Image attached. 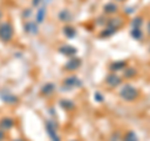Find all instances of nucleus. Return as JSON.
<instances>
[{
    "label": "nucleus",
    "instance_id": "1",
    "mask_svg": "<svg viewBox=\"0 0 150 141\" xmlns=\"http://www.w3.org/2000/svg\"><path fill=\"white\" fill-rule=\"evenodd\" d=\"M138 95H139V92L137 90V87H134L133 85H129V84L124 85L123 87H121V90H120L121 99H124V100H126V101L135 100V99L138 97Z\"/></svg>",
    "mask_w": 150,
    "mask_h": 141
},
{
    "label": "nucleus",
    "instance_id": "2",
    "mask_svg": "<svg viewBox=\"0 0 150 141\" xmlns=\"http://www.w3.org/2000/svg\"><path fill=\"white\" fill-rule=\"evenodd\" d=\"M13 26L10 23H3L0 25V39L3 41H10L13 37Z\"/></svg>",
    "mask_w": 150,
    "mask_h": 141
},
{
    "label": "nucleus",
    "instance_id": "3",
    "mask_svg": "<svg viewBox=\"0 0 150 141\" xmlns=\"http://www.w3.org/2000/svg\"><path fill=\"white\" fill-rule=\"evenodd\" d=\"M46 129H48V134L50 135V137L53 139V141H60L58 135H56V130H55V126L50 123V121H48L46 123Z\"/></svg>",
    "mask_w": 150,
    "mask_h": 141
},
{
    "label": "nucleus",
    "instance_id": "4",
    "mask_svg": "<svg viewBox=\"0 0 150 141\" xmlns=\"http://www.w3.org/2000/svg\"><path fill=\"white\" fill-rule=\"evenodd\" d=\"M60 53L67 55V56H73V55L76 54V49L73 48V46L65 45V46H62V48H60Z\"/></svg>",
    "mask_w": 150,
    "mask_h": 141
},
{
    "label": "nucleus",
    "instance_id": "5",
    "mask_svg": "<svg viewBox=\"0 0 150 141\" xmlns=\"http://www.w3.org/2000/svg\"><path fill=\"white\" fill-rule=\"evenodd\" d=\"M80 64H81L80 59H71V60H69L67 65H65V68L68 70H75L80 66Z\"/></svg>",
    "mask_w": 150,
    "mask_h": 141
},
{
    "label": "nucleus",
    "instance_id": "6",
    "mask_svg": "<svg viewBox=\"0 0 150 141\" xmlns=\"http://www.w3.org/2000/svg\"><path fill=\"white\" fill-rule=\"evenodd\" d=\"M64 84L65 85H68L69 87H75V86H80L81 85V82L79 81L78 78H69V79L65 80Z\"/></svg>",
    "mask_w": 150,
    "mask_h": 141
},
{
    "label": "nucleus",
    "instance_id": "7",
    "mask_svg": "<svg viewBox=\"0 0 150 141\" xmlns=\"http://www.w3.org/2000/svg\"><path fill=\"white\" fill-rule=\"evenodd\" d=\"M106 82L109 84L110 86H116V85H119V84H120V79L116 76V75H109V76H108Z\"/></svg>",
    "mask_w": 150,
    "mask_h": 141
},
{
    "label": "nucleus",
    "instance_id": "8",
    "mask_svg": "<svg viewBox=\"0 0 150 141\" xmlns=\"http://www.w3.org/2000/svg\"><path fill=\"white\" fill-rule=\"evenodd\" d=\"M13 124H14V123H13L11 119H3L1 123H0V129H1L3 131H4V130H8V129L11 128Z\"/></svg>",
    "mask_w": 150,
    "mask_h": 141
},
{
    "label": "nucleus",
    "instance_id": "9",
    "mask_svg": "<svg viewBox=\"0 0 150 141\" xmlns=\"http://www.w3.org/2000/svg\"><path fill=\"white\" fill-rule=\"evenodd\" d=\"M124 141H138V137H137V135H135L133 131H130V133H128L125 135Z\"/></svg>",
    "mask_w": 150,
    "mask_h": 141
},
{
    "label": "nucleus",
    "instance_id": "10",
    "mask_svg": "<svg viewBox=\"0 0 150 141\" xmlns=\"http://www.w3.org/2000/svg\"><path fill=\"white\" fill-rule=\"evenodd\" d=\"M44 16H45V9H40L39 11H38L36 14V20L38 23H41L44 20Z\"/></svg>",
    "mask_w": 150,
    "mask_h": 141
},
{
    "label": "nucleus",
    "instance_id": "11",
    "mask_svg": "<svg viewBox=\"0 0 150 141\" xmlns=\"http://www.w3.org/2000/svg\"><path fill=\"white\" fill-rule=\"evenodd\" d=\"M64 32H65V35L69 36V37H73V36H75V34H76V31H75L73 27H65Z\"/></svg>",
    "mask_w": 150,
    "mask_h": 141
},
{
    "label": "nucleus",
    "instance_id": "12",
    "mask_svg": "<svg viewBox=\"0 0 150 141\" xmlns=\"http://www.w3.org/2000/svg\"><path fill=\"white\" fill-rule=\"evenodd\" d=\"M105 11L106 13H114L116 11V9H118V6L115 5V4H108V5H105Z\"/></svg>",
    "mask_w": 150,
    "mask_h": 141
},
{
    "label": "nucleus",
    "instance_id": "13",
    "mask_svg": "<svg viewBox=\"0 0 150 141\" xmlns=\"http://www.w3.org/2000/svg\"><path fill=\"white\" fill-rule=\"evenodd\" d=\"M131 35H133V37H135V39H140V37H142V30H140L139 27H134L133 31H131Z\"/></svg>",
    "mask_w": 150,
    "mask_h": 141
},
{
    "label": "nucleus",
    "instance_id": "14",
    "mask_svg": "<svg viewBox=\"0 0 150 141\" xmlns=\"http://www.w3.org/2000/svg\"><path fill=\"white\" fill-rule=\"evenodd\" d=\"M25 29L28 32H36V26L33 24V23H28L26 26H25Z\"/></svg>",
    "mask_w": 150,
    "mask_h": 141
},
{
    "label": "nucleus",
    "instance_id": "15",
    "mask_svg": "<svg viewBox=\"0 0 150 141\" xmlns=\"http://www.w3.org/2000/svg\"><path fill=\"white\" fill-rule=\"evenodd\" d=\"M53 90H54V86L51 85V84H48V85H45L43 87V92L46 94V95H48V94H51V92H53Z\"/></svg>",
    "mask_w": 150,
    "mask_h": 141
},
{
    "label": "nucleus",
    "instance_id": "16",
    "mask_svg": "<svg viewBox=\"0 0 150 141\" xmlns=\"http://www.w3.org/2000/svg\"><path fill=\"white\" fill-rule=\"evenodd\" d=\"M70 18V15H69V13L68 11H63L62 14H60V19H62L63 21H68V19Z\"/></svg>",
    "mask_w": 150,
    "mask_h": 141
},
{
    "label": "nucleus",
    "instance_id": "17",
    "mask_svg": "<svg viewBox=\"0 0 150 141\" xmlns=\"http://www.w3.org/2000/svg\"><path fill=\"white\" fill-rule=\"evenodd\" d=\"M142 19L140 18H137V19H134V21H133V26L134 27H139L140 25H142Z\"/></svg>",
    "mask_w": 150,
    "mask_h": 141
},
{
    "label": "nucleus",
    "instance_id": "18",
    "mask_svg": "<svg viewBox=\"0 0 150 141\" xmlns=\"http://www.w3.org/2000/svg\"><path fill=\"white\" fill-rule=\"evenodd\" d=\"M124 66H125V63L121 61V63H116V64L112 65V69H119V70H121Z\"/></svg>",
    "mask_w": 150,
    "mask_h": 141
},
{
    "label": "nucleus",
    "instance_id": "19",
    "mask_svg": "<svg viewBox=\"0 0 150 141\" xmlns=\"http://www.w3.org/2000/svg\"><path fill=\"white\" fill-rule=\"evenodd\" d=\"M4 140V131L0 129V141H3Z\"/></svg>",
    "mask_w": 150,
    "mask_h": 141
},
{
    "label": "nucleus",
    "instance_id": "20",
    "mask_svg": "<svg viewBox=\"0 0 150 141\" xmlns=\"http://www.w3.org/2000/svg\"><path fill=\"white\" fill-rule=\"evenodd\" d=\"M40 3V0H33V5H38Z\"/></svg>",
    "mask_w": 150,
    "mask_h": 141
},
{
    "label": "nucleus",
    "instance_id": "21",
    "mask_svg": "<svg viewBox=\"0 0 150 141\" xmlns=\"http://www.w3.org/2000/svg\"><path fill=\"white\" fill-rule=\"evenodd\" d=\"M148 32L150 34V21H149V24H148Z\"/></svg>",
    "mask_w": 150,
    "mask_h": 141
},
{
    "label": "nucleus",
    "instance_id": "22",
    "mask_svg": "<svg viewBox=\"0 0 150 141\" xmlns=\"http://www.w3.org/2000/svg\"><path fill=\"white\" fill-rule=\"evenodd\" d=\"M15 141H23V140H15Z\"/></svg>",
    "mask_w": 150,
    "mask_h": 141
},
{
    "label": "nucleus",
    "instance_id": "23",
    "mask_svg": "<svg viewBox=\"0 0 150 141\" xmlns=\"http://www.w3.org/2000/svg\"><path fill=\"white\" fill-rule=\"evenodd\" d=\"M120 1H121V0H120Z\"/></svg>",
    "mask_w": 150,
    "mask_h": 141
}]
</instances>
